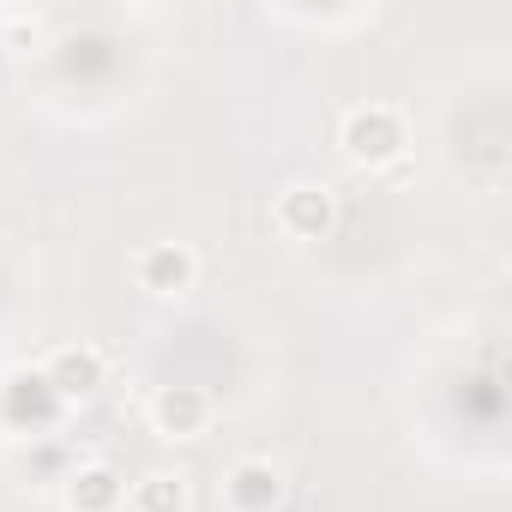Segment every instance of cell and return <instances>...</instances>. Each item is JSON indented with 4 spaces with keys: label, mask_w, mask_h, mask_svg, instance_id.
Masks as SVG:
<instances>
[{
    "label": "cell",
    "mask_w": 512,
    "mask_h": 512,
    "mask_svg": "<svg viewBox=\"0 0 512 512\" xmlns=\"http://www.w3.org/2000/svg\"><path fill=\"white\" fill-rule=\"evenodd\" d=\"M67 422V404H61V392L49 386V374H43V362L31 368H7L0 374V428H7L13 440H49L55 428Z\"/></svg>",
    "instance_id": "cell-2"
},
{
    "label": "cell",
    "mask_w": 512,
    "mask_h": 512,
    "mask_svg": "<svg viewBox=\"0 0 512 512\" xmlns=\"http://www.w3.org/2000/svg\"><path fill=\"white\" fill-rule=\"evenodd\" d=\"M187 506H193L187 470L157 464V470H145L139 482H127V512H187Z\"/></svg>",
    "instance_id": "cell-9"
},
{
    "label": "cell",
    "mask_w": 512,
    "mask_h": 512,
    "mask_svg": "<svg viewBox=\"0 0 512 512\" xmlns=\"http://www.w3.org/2000/svg\"><path fill=\"white\" fill-rule=\"evenodd\" d=\"M43 374H49V386L61 392V404L73 410V404H91V398L109 386V356L79 338V344L49 350V356H43Z\"/></svg>",
    "instance_id": "cell-6"
},
{
    "label": "cell",
    "mask_w": 512,
    "mask_h": 512,
    "mask_svg": "<svg viewBox=\"0 0 512 512\" xmlns=\"http://www.w3.org/2000/svg\"><path fill=\"white\" fill-rule=\"evenodd\" d=\"M13 470L61 482V476L73 470V458H67V446H61V440H19V452H13Z\"/></svg>",
    "instance_id": "cell-10"
},
{
    "label": "cell",
    "mask_w": 512,
    "mask_h": 512,
    "mask_svg": "<svg viewBox=\"0 0 512 512\" xmlns=\"http://www.w3.org/2000/svg\"><path fill=\"white\" fill-rule=\"evenodd\" d=\"M272 223L290 241H326L338 229V193L326 181H290L272 199Z\"/></svg>",
    "instance_id": "cell-3"
},
{
    "label": "cell",
    "mask_w": 512,
    "mask_h": 512,
    "mask_svg": "<svg viewBox=\"0 0 512 512\" xmlns=\"http://www.w3.org/2000/svg\"><path fill=\"white\" fill-rule=\"evenodd\" d=\"M338 151H344V163L350 169H392L404 151H410V121H404V109L398 103H356V109H344V121H338Z\"/></svg>",
    "instance_id": "cell-1"
},
{
    "label": "cell",
    "mask_w": 512,
    "mask_h": 512,
    "mask_svg": "<svg viewBox=\"0 0 512 512\" xmlns=\"http://www.w3.org/2000/svg\"><path fill=\"white\" fill-rule=\"evenodd\" d=\"M133 284L157 302H181L199 284V253L187 241H145L133 253Z\"/></svg>",
    "instance_id": "cell-4"
},
{
    "label": "cell",
    "mask_w": 512,
    "mask_h": 512,
    "mask_svg": "<svg viewBox=\"0 0 512 512\" xmlns=\"http://www.w3.org/2000/svg\"><path fill=\"white\" fill-rule=\"evenodd\" d=\"M211 416H217L211 392H205V386H187V380L157 386V392L145 398V422H151V434H163V440H205V434H211Z\"/></svg>",
    "instance_id": "cell-5"
},
{
    "label": "cell",
    "mask_w": 512,
    "mask_h": 512,
    "mask_svg": "<svg viewBox=\"0 0 512 512\" xmlns=\"http://www.w3.org/2000/svg\"><path fill=\"white\" fill-rule=\"evenodd\" d=\"M61 506L67 512H127V476L103 458H79L61 476Z\"/></svg>",
    "instance_id": "cell-8"
},
{
    "label": "cell",
    "mask_w": 512,
    "mask_h": 512,
    "mask_svg": "<svg viewBox=\"0 0 512 512\" xmlns=\"http://www.w3.org/2000/svg\"><path fill=\"white\" fill-rule=\"evenodd\" d=\"M284 470L272 458H235L223 470V512H284Z\"/></svg>",
    "instance_id": "cell-7"
}]
</instances>
